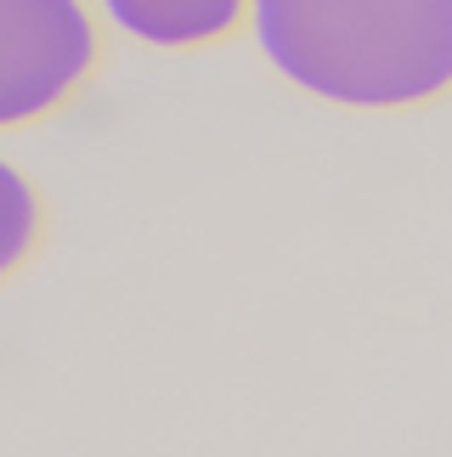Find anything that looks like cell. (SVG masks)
<instances>
[{"mask_svg":"<svg viewBox=\"0 0 452 457\" xmlns=\"http://www.w3.org/2000/svg\"><path fill=\"white\" fill-rule=\"evenodd\" d=\"M255 46L294 91L356 113L452 91V0H249Z\"/></svg>","mask_w":452,"mask_h":457,"instance_id":"6da1fadb","label":"cell"},{"mask_svg":"<svg viewBox=\"0 0 452 457\" xmlns=\"http://www.w3.org/2000/svg\"><path fill=\"white\" fill-rule=\"evenodd\" d=\"M102 62L91 0H0V130L57 113Z\"/></svg>","mask_w":452,"mask_h":457,"instance_id":"7a4b0ae2","label":"cell"},{"mask_svg":"<svg viewBox=\"0 0 452 457\" xmlns=\"http://www.w3.org/2000/svg\"><path fill=\"white\" fill-rule=\"evenodd\" d=\"M119 34L142 46L193 51L226 40L238 23H249V0H91Z\"/></svg>","mask_w":452,"mask_h":457,"instance_id":"3957f363","label":"cell"},{"mask_svg":"<svg viewBox=\"0 0 452 457\" xmlns=\"http://www.w3.org/2000/svg\"><path fill=\"white\" fill-rule=\"evenodd\" d=\"M40 232H46L40 192H34V181L12 164L6 153H0V283H6V277L34 254Z\"/></svg>","mask_w":452,"mask_h":457,"instance_id":"277c9868","label":"cell"}]
</instances>
